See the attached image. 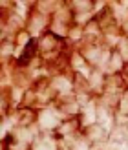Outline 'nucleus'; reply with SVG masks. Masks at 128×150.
Masks as SVG:
<instances>
[]
</instances>
